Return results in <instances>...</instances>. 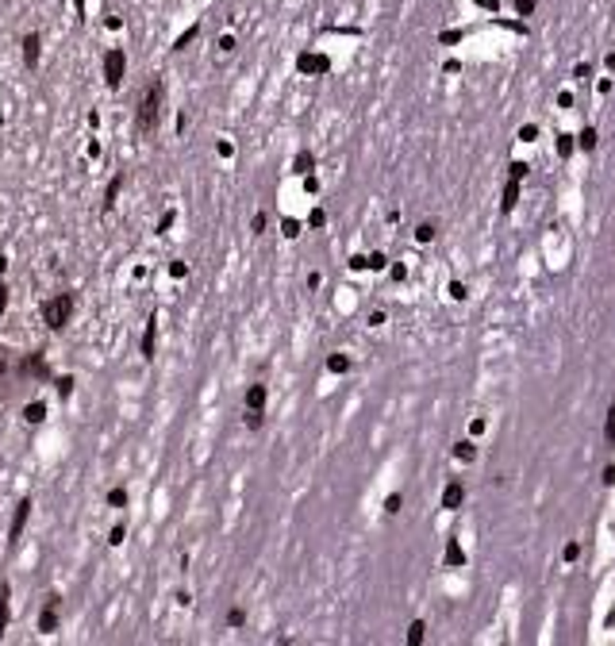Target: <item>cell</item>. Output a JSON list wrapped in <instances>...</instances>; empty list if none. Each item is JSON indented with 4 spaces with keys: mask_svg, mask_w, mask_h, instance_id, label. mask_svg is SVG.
I'll use <instances>...</instances> for the list:
<instances>
[{
    "mask_svg": "<svg viewBox=\"0 0 615 646\" xmlns=\"http://www.w3.org/2000/svg\"><path fill=\"white\" fill-rule=\"evenodd\" d=\"M415 239H420V243H431V239H435V227H431V224H420V227H415Z\"/></svg>",
    "mask_w": 615,
    "mask_h": 646,
    "instance_id": "obj_28",
    "label": "cell"
},
{
    "mask_svg": "<svg viewBox=\"0 0 615 646\" xmlns=\"http://www.w3.org/2000/svg\"><path fill=\"white\" fill-rule=\"evenodd\" d=\"M243 619H246L243 608H231V612H227V627H243Z\"/></svg>",
    "mask_w": 615,
    "mask_h": 646,
    "instance_id": "obj_27",
    "label": "cell"
},
{
    "mask_svg": "<svg viewBox=\"0 0 615 646\" xmlns=\"http://www.w3.org/2000/svg\"><path fill=\"white\" fill-rule=\"evenodd\" d=\"M123 69H128L123 50H108V54H104V81H108V88L123 85Z\"/></svg>",
    "mask_w": 615,
    "mask_h": 646,
    "instance_id": "obj_4",
    "label": "cell"
},
{
    "mask_svg": "<svg viewBox=\"0 0 615 646\" xmlns=\"http://www.w3.org/2000/svg\"><path fill=\"white\" fill-rule=\"evenodd\" d=\"M281 231H285L289 239H296V235H300V224H296L293 215H289V219H281Z\"/></svg>",
    "mask_w": 615,
    "mask_h": 646,
    "instance_id": "obj_25",
    "label": "cell"
},
{
    "mask_svg": "<svg viewBox=\"0 0 615 646\" xmlns=\"http://www.w3.org/2000/svg\"><path fill=\"white\" fill-rule=\"evenodd\" d=\"M58 604H62L58 597H47V604H43V612H39V631L43 635H54V631H58Z\"/></svg>",
    "mask_w": 615,
    "mask_h": 646,
    "instance_id": "obj_5",
    "label": "cell"
},
{
    "mask_svg": "<svg viewBox=\"0 0 615 646\" xmlns=\"http://www.w3.org/2000/svg\"><path fill=\"white\" fill-rule=\"evenodd\" d=\"M196 35H200V23H196V27H189V31H185V35H181V39H177V43H173V50H185V47H189V43H193V39H196Z\"/></svg>",
    "mask_w": 615,
    "mask_h": 646,
    "instance_id": "obj_23",
    "label": "cell"
},
{
    "mask_svg": "<svg viewBox=\"0 0 615 646\" xmlns=\"http://www.w3.org/2000/svg\"><path fill=\"white\" fill-rule=\"evenodd\" d=\"M461 562H466V554H461V547L450 538L446 542V566H461Z\"/></svg>",
    "mask_w": 615,
    "mask_h": 646,
    "instance_id": "obj_17",
    "label": "cell"
},
{
    "mask_svg": "<svg viewBox=\"0 0 615 646\" xmlns=\"http://www.w3.org/2000/svg\"><path fill=\"white\" fill-rule=\"evenodd\" d=\"M557 154H562V158H569V154H573V139H569V135H562V139H557Z\"/></svg>",
    "mask_w": 615,
    "mask_h": 646,
    "instance_id": "obj_29",
    "label": "cell"
},
{
    "mask_svg": "<svg viewBox=\"0 0 615 646\" xmlns=\"http://www.w3.org/2000/svg\"><path fill=\"white\" fill-rule=\"evenodd\" d=\"M450 296H454V300H461V296H466V285L454 281V285H450Z\"/></svg>",
    "mask_w": 615,
    "mask_h": 646,
    "instance_id": "obj_41",
    "label": "cell"
},
{
    "mask_svg": "<svg viewBox=\"0 0 615 646\" xmlns=\"http://www.w3.org/2000/svg\"><path fill=\"white\" fill-rule=\"evenodd\" d=\"M519 200V181H508V189H504V212H511Z\"/></svg>",
    "mask_w": 615,
    "mask_h": 646,
    "instance_id": "obj_18",
    "label": "cell"
},
{
    "mask_svg": "<svg viewBox=\"0 0 615 646\" xmlns=\"http://www.w3.org/2000/svg\"><path fill=\"white\" fill-rule=\"evenodd\" d=\"M600 481H604V485H615V466H607V470H604V477H600Z\"/></svg>",
    "mask_w": 615,
    "mask_h": 646,
    "instance_id": "obj_43",
    "label": "cell"
},
{
    "mask_svg": "<svg viewBox=\"0 0 615 646\" xmlns=\"http://www.w3.org/2000/svg\"><path fill=\"white\" fill-rule=\"evenodd\" d=\"M8 616H12V608H8V585H0V638H4V627H8Z\"/></svg>",
    "mask_w": 615,
    "mask_h": 646,
    "instance_id": "obj_13",
    "label": "cell"
},
{
    "mask_svg": "<svg viewBox=\"0 0 615 646\" xmlns=\"http://www.w3.org/2000/svg\"><path fill=\"white\" fill-rule=\"evenodd\" d=\"M23 366H27V381H47L50 366L43 362V354H23Z\"/></svg>",
    "mask_w": 615,
    "mask_h": 646,
    "instance_id": "obj_7",
    "label": "cell"
},
{
    "mask_svg": "<svg viewBox=\"0 0 615 646\" xmlns=\"http://www.w3.org/2000/svg\"><path fill=\"white\" fill-rule=\"evenodd\" d=\"M481 8H496V0H477Z\"/></svg>",
    "mask_w": 615,
    "mask_h": 646,
    "instance_id": "obj_45",
    "label": "cell"
},
{
    "mask_svg": "<svg viewBox=\"0 0 615 646\" xmlns=\"http://www.w3.org/2000/svg\"><path fill=\"white\" fill-rule=\"evenodd\" d=\"M365 265H370V270H385V254H370V258H365Z\"/></svg>",
    "mask_w": 615,
    "mask_h": 646,
    "instance_id": "obj_37",
    "label": "cell"
},
{
    "mask_svg": "<svg viewBox=\"0 0 615 646\" xmlns=\"http://www.w3.org/2000/svg\"><path fill=\"white\" fill-rule=\"evenodd\" d=\"M73 308H77V296L73 293L50 296V300H43V323H47L50 331H62L69 323V315H73Z\"/></svg>",
    "mask_w": 615,
    "mask_h": 646,
    "instance_id": "obj_3",
    "label": "cell"
},
{
    "mask_svg": "<svg viewBox=\"0 0 615 646\" xmlns=\"http://www.w3.org/2000/svg\"><path fill=\"white\" fill-rule=\"evenodd\" d=\"M516 12L519 16H531V12H535V0H516Z\"/></svg>",
    "mask_w": 615,
    "mask_h": 646,
    "instance_id": "obj_35",
    "label": "cell"
},
{
    "mask_svg": "<svg viewBox=\"0 0 615 646\" xmlns=\"http://www.w3.org/2000/svg\"><path fill=\"white\" fill-rule=\"evenodd\" d=\"M154 339H158V320L150 315L147 331H143V358H154Z\"/></svg>",
    "mask_w": 615,
    "mask_h": 646,
    "instance_id": "obj_10",
    "label": "cell"
},
{
    "mask_svg": "<svg viewBox=\"0 0 615 646\" xmlns=\"http://www.w3.org/2000/svg\"><path fill=\"white\" fill-rule=\"evenodd\" d=\"M27 385V366H23V354L0 346V400L16 396V389Z\"/></svg>",
    "mask_w": 615,
    "mask_h": 646,
    "instance_id": "obj_2",
    "label": "cell"
},
{
    "mask_svg": "<svg viewBox=\"0 0 615 646\" xmlns=\"http://www.w3.org/2000/svg\"><path fill=\"white\" fill-rule=\"evenodd\" d=\"M327 370H331V373H346V370H350V358H342V354H331V358H327Z\"/></svg>",
    "mask_w": 615,
    "mask_h": 646,
    "instance_id": "obj_20",
    "label": "cell"
},
{
    "mask_svg": "<svg viewBox=\"0 0 615 646\" xmlns=\"http://www.w3.org/2000/svg\"><path fill=\"white\" fill-rule=\"evenodd\" d=\"M4 308H8V289L0 285V315H4Z\"/></svg>",
    "mask_w": 615,
    "mask_h": 646,
    "instance_id": "obj_44",
    "label": "cell"
},
{
    "mask_svg": "<svg viewBox=\"0 0 615 646\" xmlns=\"http://www.w3.org/2000/svg\"><path fill=\"white\" fill-rule=\"evenodd\" d=\"M312 166H315V158L308 154V150H304V154H296V162H293V174H304V177H308V174H312Z\"/></svg>",
    "mask_w": 615,
    "mask_h": 646,
    "instance_id": "obj_16",
    "label": "cell"
},
{
    "mask_svg": "<svg viewBox=\"0 0 615 646\" xmlns=\"http://www.w3.org/2000/svg\"><path fill=\"white\" fill-rule=\"evenodd\" d=\"M581 147H585V150H592V147H596V131H592V128L581 131Z\"/></svg>",
    "mask_w": 615,
    "mask_h": 646,
    "instance_id": "obj_30",
    "label": "cell"
},
{
    "mask_svg": "<svg viewBox=\"0 0 615 646\" xmlns=\"http://www.w3.org/2000/svg\"><path fill=\"white\" fill-rule=\"evenodd\" d=\"M296 69H300V73H327L331 62H327V54H300V58H296Z\"/></svg>",
    "mask_w": 615,
    "mask_h": 646,
    "instance_id": "obj_6",
    "label": "cell"
},
{
    "mask_svg": "<svg viewBox=\"0 0 615 646\" xmlns=\"http://www.w3.org/2000/svg\"><path fill=\"white\" fill-rule=\"evenodd\" d=\"M308 224H312V227H323V224H327V215H323V208H315V212H312V219H308Z\"/></svg>",
    "mask_w": 615,
    "mask_h": 646,
    "instance_id": "obj_39",
    "label": "cell"
},
{
    "mask_svg": "<svg viewBox=\"0 0 615 646\" xmlns=\"http://www.w3.org/2000/svg\"><path fill=\"white\" fill-rule=\"evenodd\" d=\"M454 458L473 462V458H477V446H473V442H458V446H454Z\"/></svg>",
    "mask_w": 615,
    "mask_h": 646,
    "instance_id": "obj_19",
    "label": "cell"
},
{
    "mask_svg": "<svg viewBox=\"0 0 615 646\" xmlns=\"http://www.w3.org/2000/svg\"><path fill=\"white\" fill-rule=\"evenodd\" d=\"M246 427H250V431L262 427V411H258V408H246Z\"/></svg>",
    "mask_w": 615,
    "mask_h": 646,
    "instance_id": "obj_26",
    "label": "cell"
},
{
    "mask_svg": "<svg viewBox=\"0 0 615 646\" xmlns=\"http://www.w3.org/2000/svg\"><path fill=\"white\" fill-rule=\"evenodd\" d=\"M162 108H166V85H162V77H150L135 100V131L154 135L162 123Z\"/></svg>",
    "mask_w": 615,
    "mask_h": 646,
    "instance_id": "obj_1",
    "label": "cell"
},
{
    "mask_svg": "<svg viewBox=\"0 0 615 646\" xmlns=\"http://www.w3.org/2000/svg\"><path fill=\"white\" fill-rule=\"evenodd\" d=\"M119 189H123V177H112V185H108V193H104V212H112V204H116V196H119Z\"/></svg>",
    "mask_w": 615,
    "mask_h": 646,
    "instance_id": "obj_15",
    "label": "cell"
},
{
    "mask_svg": "<svg viewBox=\"0 0 615 646\" xmlns=\"http://www.w3.org/2000/svg\"><path fill=\"white\" fill-rule=\"evenodd\" d=\"M246 408H258V411L265 408V385H250L246 389Z\"/></svg>",
    "mask_w": 615,
    "mask_h": 646,
    "instance_id": "obj_12",
    "label": "cell"
},
{
    "mask_svg": "<svg viewBox=\"0 0 615 646\" xmlns=\"http://www.w3.org/2000/svg\"><path fill=\"white\" fill-rule=\"evenodd\" d=\"M577 554H581V547H577V542H569V547H566V562H577Z\"/></svg>",
    "mask_w": 615,
    "mask_h": 646,
    "instance_id": "obj_42",
    "label": "cell"
},
{
    "mask_svg": "<svg viewBox=\"0 0 615 646\" xmlns=\"http://www.w3.org/2000/svg\"><path fill=\"white\" fill-rule=\"evenodd\" d=\"M39 47H43L39 35H27V39H23V62H27L31 69L39 66Z\"/></svg>",
    "mask_w": 615,
    "mask_h": 646,
    "instance_id": "obj_11",
    "label": "cell"
},
{
    "mask_svg": "<svg viewBox=\"0 0 615 646\" xmlns=\"http://www.w3.org/2000/svg\"><path fill=\"white\" fill-rule=\"evenodd\" d=\"M169 227H173V212H166V215H162V224H158V231H162V235H166Z\"/></svg>",
    "mask_w": 615,
    "mask_h": 646,
    "instance_id": "obj_40",
    "label": "cell"
},
{
    "mask_svg": "<svg viewBox=\"0 0 615 646\" xmlns=\"http://www.w3.org/2000/svg\"><path fill=\"white\" fill-rule=\"evenodd\" d=\"M519 139H523V143H535V139H538V128H535V123H527V128L519 131Z\"/></svg>",
    "mask_w": 615,
    "mask_h": 646,
    "instance_id": "obj_32",
    "label": "cell"
},
{
    "mask_svg": "<svg viewBox=\"0 0 615 646\" xmlns=\"http://www.w3.org/2000/svg\"><path fill=\"white\" fill-rule=\"evenodd\" d=\"M108 504H112V508H123V504H128V489H112L108 492Z\"/></svg>",
    "mask_w": 615,
    "mask_h": 646,
    "instance_id": "obj_24",
    "label": "cell"
},
{
    "mask_svg": "<svg viewBox=\"0 0 615 646\" xmlns=\"http://www.w3.org/2000/svg\"><path fill=\"white\" fill-rule=\"evenodd\" d=\"M461 500H466V489H461V481H450L446 492H442V508L454 512V508H461Z\"/></svg>",
    "mask_w": 615,
    "mask_h": 646,
    "instance_id": "obj_9",
    "label": "cell"
},
{
    "mask_svg": "<svg viewBox=\"0 0 615 646\" xmlns=\"http://www.w3.org/2000/svg\"><path fill=\"white\" fill-rule=\"evenodd\" d=\"M604 439H607V442H612V446H615V404H612V408H607V423H604Z\"/></svg>",
    "mask_w": 615,
    "mask_h": 646,
    "instance_id": "obj_21",
    "label": "cell"
},
{
    "mask_svg": "<svg viewBox=\"0 0 615 646\" xmlns=\"http://www.w3.org/2000/svg\"><path fill=\"white\" fill-rule=\"evenodd\" d=\"M73 392V377H58V396H69Z\"/></svg>",
    "mask_w": 615,
    "mask_h": 646,
    "instance_id": "obj_33",
    "label": "cell"
},
{
    "mask_svg": "<svg viewBox=\"0 0 615 646\" xmlns=\"http://www.w3.org/2000/svg\"><path fill=\"white\" fill-rule=\"evenodd\" d=\"M265 224H269V219H265V212H258L254 219H250V227H254V235H262V231H265Z\"/></svg>",
    "mask_w": 615,
    "mask_h": 646,
    "instance_id": "obj_31",
    "label": "cell"
},
{
    "mask_svg": "<svg viewBox=\"0 0 615 646\" xmlns=\"http://www.w3.org/2000/svg\"><path fill=\"white\" fill-rule=\"evenodd\" d=\"M423 631H427V627H423L420 619H415V623L408 627V643H411V646H420V643H423Z\"/></svg>",
    "mask_w": 615,
    "mask_h": 646,
    "instance_id": "obj_22",
    "label": "cell"
},
{
    "mask_svg": "<svg viewBox=\"0 0 615 646\" xmlns=\"http://www.w3.org/2000/svg\"><path fill=\"white\" fill-rule=\"evenodd\" d=\"M27 516H31V500H20V508H16V516H12V527H8L12 547H16V538H20L23 527H27Z\"/></svg>",
    "mask_w": 615,
    "mask_h": 646,
    "instance_id": "obj_8",
    "label": "cell"
},
{
    "mask_svg": "<svg viewBox=\"0 0 615 646\" xmlns=\"http://www.w3.org/2000/svg\"><path fill=\"white\" fill-rule=\"evenodd\" d=\"M400 504H404V500H400V497H396V492H392V497H389V500H385V512H392V516H396V512H400Z\"/></svg>",
    "mask_w": 615,
    "mask_h": 646,
    "instance_id": "obj_34",
    "label": "cell"
},
{
    "mask_svg": "<svg viewBox=\"0 0 615 646\" xmlns=\"http://www.w3.org/2000/svg\"><path fill=\"white\" fill-rule=\"evenodd\" d=\"M108 542H112V547H119V542H123V523H119V527H112V535H108Z\"/></svg>",
    "mask_w": 615,
    "mask_h": 646,
    "instance_id": "obj_38",
    "label": "cell"
},
{
    "mask_svg": "<svg viewBox=\"0 0 615 646\" xmlns=\"http://www.w3.org/2000/svg\"><path fill=\"white\" fill-rule=\"evenodd\" d=\"M23 420H27V423H43V420H47V404H39V400L27 404V408H23Z\"/></svg>",
    "mask_w": 615,
    "mask_h": 646,
    "instance_id": "obj_14",
    "label": "cell"
},
{
    "mask_svg": "<svg viewBox=\"0 0 615 646\" xmlns=\"http://www.w3.org/2000/svg\"><path fill=\"white\" fill-rule=\"evenodd\" d=\"M511 181H523V174H527V166H523V162H511Z\"/></svg>",
    "mask_w": 615,
    "mask_h": 646,
    "instance_id": "obj_36",
    "label": "cell"
}]
</instances>
